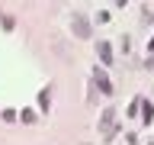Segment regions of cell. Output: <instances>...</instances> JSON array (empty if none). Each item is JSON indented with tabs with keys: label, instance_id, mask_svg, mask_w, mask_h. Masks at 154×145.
I'll list each match as a JSON object with an SVG mask.
<instances>
[{
	"label": "cell",
	"instance_id": "obj_1",
	"mask_svg": "<svg viewBox=\"0 0 154 145\" xmlns=\"http://www.w3.org/2000/svg\"><path fill=\"white\" fill-rule=\"evenodd\" d=\"M71 26H74V32H77L80 39H90V23H87V16L74 13V19H71Z\"/></svg>",
	"mask_w": 154,
	"mask_h": 145
},
{
	"label": "cell",
	"instance_id": "obj_7",
	"mask_svg": "<svg viewBox=\"0 0 154 145\" xmlns=\"http://www.w3.org/2000/svg\"><path fill=\"white\" fill-rule=\"evenodd\" d=\"M119 3H122V7H125V0H119Z\"/></svg>",
	"mask_w": 154,
	"mask_h": 145
},
{
	"label": "cell",
	"instance_id": "obj_3",
	"mask_svg": "<svg viewBox=\"0 0 154 145\" xmlns=\"http://www.w3.org/2000/svg\"><path fill=\"white\" fill-rule=\"evenodd\" d=\"M112 106H109V110H106V113H103V119H100V126H103V129H106V132H112Z\"/></svg>",
	"mask_w": 154,
	"mask_h": 145
},
{
	"label": "cell",
	"instance_id": "obj_6",
	"mask_svg": "<svg viewBox=\"0 0 154 145\" xmlns=\"http://www.w3.org/2000/svg\"><path fill=\"white\" fill-rule=\"evenodd\" d=\"M151 119H154V106L144 103V123H151Z\"/></svg>",
	"mask_w": 154,
	"mask_h": 145
},
{
	"label": "cell",
	"instance_id": "obj_2",
	"mask_svg": "<svg viewBox=\"0 0 154 145\" xmlns=\"http://www.w3.org/2000/svg\"><path fill=\"white\" fill-rule=\"evenodd\" d=\"M96 84H100V90H103V94H112V84H109V74H106V71H100V68H96Z\"/></svg>",
	"mask_w": 154,
	"mask_h": 145
},
{
	"label": "cell",
	"instance_id": "obj_4",
	"mask_svg": "<svg viewBox=\"0 0 154 145\" xmlns=\"http://www.w3.org/2000/svg\"><path fill=\"white\" fill-rule=\"evenodd\" d=\"M48 106H51V94H48V90H42V94H38V110H42V113H48Z\"/></svg>",
	"mask_w": 154,
	"mask_h": 145
},
{
	"label": "cell",
	"instance_id": "obj_5",
	"mask_svg": "<svg viewBox=\"0 0 154 145\" xmlns=\"http://www.w3.org/2000/svg\"><path fill=\"white\" fill-rule=\"evenodd\" d=\"M100 58H103L106 65L112 61V48H109V42H100Z\"/></svg>",
	"mask_w": 154,
	"mask_h": 145
}]
</instances>
